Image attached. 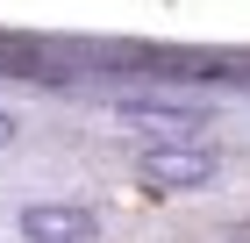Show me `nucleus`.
<instances>
[{
	"label": "nucleus",
	"mask_w": 250,
	"mask_h": 243,
	"mask_svg": "<svg viewBox=\"0 0 250 243\" xmlns=\"http://www.w3.org/2000/svg\"><path fill=\"white\" fill-rule=\"evenodd\" d=\"M136 179L143 186H165V193H186V186H208L214 179V157L200 143H150L136 157Z\"/></svg>",
	"instance_id": "1"
},
{
	"label": "nucleus",
	"mask_w": 250,
	"mask_h": 243,
	"mask_svg": "<svg viewBox=\"0 0 250 243\" xmlns=\"http://www.w3.org/2000/svg\"><path fill=\"white\" fill-rule=\"evenodd\" d=\"M15 229L29 243H93L100 222H93V207H79V200H29L15 215Z\"/></svg>",
	"instance_id": "2"
},
{
	"label": "nucleus",
	"mask_w": 250,
	"mask_h": 243,
	"mask_svg": "<svg viewBox=\"0 0 250 243\" xmlns=\"http://www.w3.org/2000/svg\"><path fill=\"white\" fill-rule=\"evenodd\" d=\"M115 114L129 129H157V143H193L208 129V108H193V100H122Z\"/></svg>",
	"instance_id": "3"
},
{
	"label": "nucleus",
	"mask_w": 250,
	"mask_h": 243,
	"mask_svg": "<svg viewBox=\"0 0 250 243\" xmlns=\"http://www.w3.org/2000/svg\"><path fill=\"white\" fill-rule=\"evenodd\" d=\"M222 243H250V215H243V222H229V236H222Z\"/></svg>",
	"instance_id": "4"
},
{
	"label": "nucleus",
	"mask_w": 250,
	"mask_h": 243,
	"mask_svg": "<svg viewBox=\"0 0 250 243\" xmlns=\"http://www.w3.org/2000/svg\"><path fill=\"white\" fill-rule=\"evenodd\" d=\"M7 143H15V114L0 108V150H7Z\"/></svg>",
	"instance_id": "5"
}]
</instances>
